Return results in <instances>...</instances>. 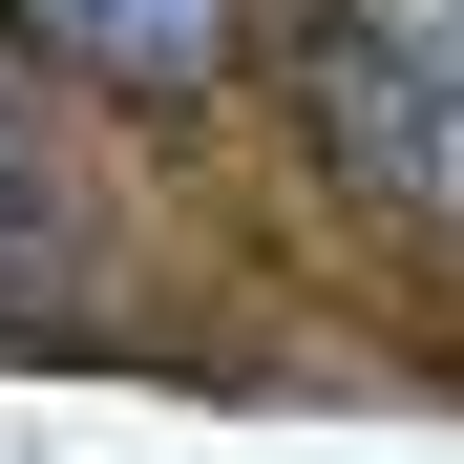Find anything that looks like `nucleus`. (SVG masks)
Returning a JSON list of instances; mask_svg holds the SVG:
<instances>
[{
    "instance_id": "nucleus-2",
    "label": "nucleus",
    "mask_w": 464,
    "mask_h": 464,
    "mask_svg": "<svg viewBox=\"0 0 464 464\" xmlns=\"http://www.w3.org/2000/svg\"><path fill=\"white\" fill-rule=\"evenodd\" d=\"M63 63H106V85H211L232 63V0H22Z\"/></svg>"
},
{
    "instance_id": "nucleus-1",
    "label": "nucleus",
    "mask_w": 464,
    "mask_h": 464,
    "mask_svg": "<svg viewBox=\"0 0 464 464\" xmlns=\"http://www.w3.org/2000/svg\"><path fill=\"white\" fill-rule=\"evenodd\" d=\"M317 127L359 148L401 211H464V0H338L317 22Z\"/></svg>"
}]
</instances>
